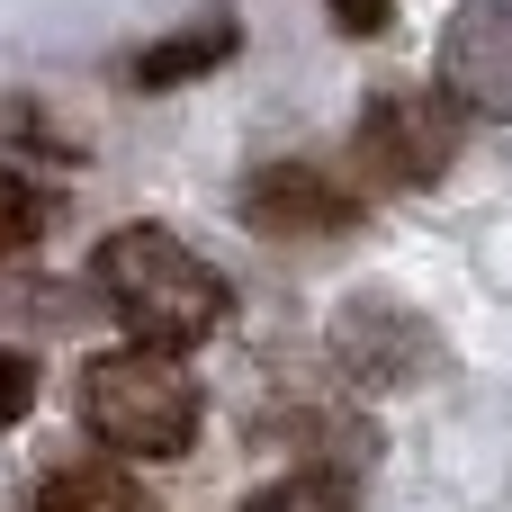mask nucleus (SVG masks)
I'll use <instances>...</instances> for the list:
<instances>
[{"label": "nucleus", "mask_w": 512, "mask_h": 512, "mask_svg": "<svg viewBox=\"0 0 512 512\" xmlns=\"http://www.w3.org/2000/svg\"><path fill=\"white\" fill-rule=\"evenodd\" d=\"M243 216H252L261 234L324 243V234H351V225H360V198H351L333 171H315V162H270V171L243 189Z\"/></svg>", "instance_id": "39448f33"}, {"label": "nucleus", "mask_w": 512, "mask_h": 512, "mask_svg": "<svg viewBox=\"0 0 512 512\" xmlns=\"http://www.w3.org/2000/svg\"><path fill=\"white\" fill-rule=\"evenodd\" d=\"M81 423L117 459H180L198 441V378L153 342L108 351L81 369Z\"/></svg>", "instance_id": "f03ea898"}, {"label": "nucleus", "mask_w": 512, "mask_h": 512, "mask_svg": "<svg viewBox=\"0 0 512 512\" xmlns=\"http://www.w3.org/2000/svg\"><path fill=\"white\" fill-rule=\"evenodd\" d=\"M45 216H54V198H45L18 162H0V252H27V243L45 234Z\"/></svg>", "instance_id": "6e6552de"}, {"label": "nucleus", "mask_w": 512, "mask_h": 512, "mask_svg": "<svg viewBox=\"0 0 512 512\" xmlns=\"http://www.w3.org/2000/svg\"><path fill=\"white\" fill-rule=\"evenodd\" d=\"M27 405H36V369H27L18 351H0V432H9Z\"/></svg>", "instance_id": "9d476101"}, {"label": "nucleus", "mask_w": 512, "mask_h": 512, "mask_svg": "<svg viewBox=\"0 0 512 512\" xmlns=\"http://www.w3.org/2000/svg\"><path fill=\"white\" fill-rule=\"evenodd\" d=\"M27 512H144V504H135V486L117 468H54L27 495Z\"/></svg>", "instance_id": "423d86ee"}, {"label": "nucleus", "mask_w": 512, "mask_h": 512, "mask_svg": "<svg viewBox=\"0 0 512 512\" xmlns=\"http://www.w3.org/2000/svg\"><path fill=\"white\" fill-rule=\"evenodd\" d=\"M243 512H351V495L333 486V477H315V468H297V477H279V486H261Z\"/></svg>", "instance_id": "1a4fd4ad"}, {"label": "nucleus", "mask_w": 512, "mask_h": 512, "mask_svg": "<svg viewBox=\"0 0 512 512\" xmlns=\"http://www.w3.org/2000/svg\"><path fill=\"white\" fill-rule=\"evenodd\" d=\"M90 279H99L108 315H117L135 342H153V351H189V342H207V333L225 324V279H216L180 234H162V225L108 234L99 261H90Z\"/></svg>", "instance_id": "f257e3e1"}, {"label": "nucleus", "mask_w": 512, "mask_h": 512, "mask_svg": "<svg viewBox=\"0 0 512 512\" xmlns=\"http://www.w3.org/2000/svg\"><path fill=\"white\" fill-rule=\"evenodd\" d=\"M225 54H234V27L216 18L207 36H171V45H153V54L135 63V81H144V90H171L180 72H207V63H225Z\"/></svg>", "instance_id": "0eeeda50"}, {"label": "nucleus", "mask_w": 512, "mask_h": 512, "mask_svg": "<svg viewBox=\"0 0 512 512\" xmlns=\"http://www.w3.org/2000/svg\"><path fill=\"white\" fill-rule=\"evenodd\" d=\"M432 72H441V90H450L468 117H512V0H468V9H450Z\"/></svg>", "instance_id": "20e7f679"}, {"label": "nucleus", "mask_w": 512, "mask_h": 512, "mask_svg": "<svg viewBox=\"0 0 512 512\" xmlns=\"http://www.w3.org/2000/svg\"><path fill=\"white\" fill-rule=\"evenodd\" d=\"M459 99L450 90H405L387 81L369 108H360V162H378V180H405V189H432L450 162H459Z\"/></svg>", "instance_id": "7ed1b4c3"}, {"label": "nucleus", "mask_w": 512, "mask_h": 512, "mask_svg": "<svg viewBox=\"0 0 512 512\" xmlns=\"http://www.w3.org/2000/svg\"><path fill=\"white\" fill-rule=\"evenodd\" d=\"M333 18H342L351 36H378V27H387V0H333Z\"/></svg>", "instance_id": "9b49d317"}]
</instances>
